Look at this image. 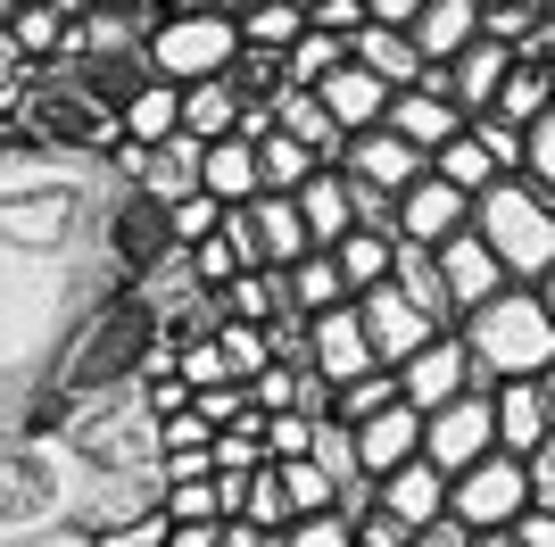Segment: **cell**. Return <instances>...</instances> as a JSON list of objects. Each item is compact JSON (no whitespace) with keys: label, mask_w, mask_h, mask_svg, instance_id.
<instances>
[{"label":"cell","mask_w":555,"mask_h":547,"mask_svg":"<svg viewBox=\"0 0 555 547\" xmlns=\"http://www.w3.org/2000/svg\"><path fill=\"white\" fill-rule=\"evenodd\" d=\"M390 282L406 298H415L431 323H456V298H448V282H440V257L431 250H415V241H398V266H390Z\"/></svg>","instance_id":"cell-32"},{"label":"cell","mask_w":555,"mask_h":547,"mask_svg":"<svg viewBox=\"0 0 555 547\" xmlns=\"http://www.w3.org/2000/svg\"><path fill=\"white\" fill-rule=\"evenodd\" d=\"M241 91H232V75H208V84H183V133H199V141H224V133H241Z\"/></svg>","instance_id":"cell-28"},{"label":"cell","mask_w":555,"mask_h":547,"mask_svg":"<svg viewBox=\"0 0 555 547\" xmlns=\"http://www.w3.org/2000/svg\"><path fill=\"white\" fill-rule=\"evenodd\" d=\"M431 257H440V282H448V298H456V323L473 316V307H489V298L514 282L481 232H456V241H448V250H431Z\"/></svg>","instance_id":"cell-12"},{"label":"cell","mask_w":555,"mask_h":547,"mask_svg":"<svg viewBox=\"0 0 555 547\" xmlns=\"http://www.w3.org/2000/svg\"><path fill=\"white\" fill-rule=\"evenodd\" d=\"M141 59H150V75H166V84H208V75H232V59H241V17H224V9L158 17L150 34H141Z\"/></svg>","instance_id":"cell-3"},{"label":"cell","mask_w":555,"mask_h":547,"mask_svg":"<svg viewBox=\"0 0 555 547\" xmlns=\"http://www.w3.org/2000/svg\"><path fill=\"white\" fill-rule=\"evenodd\" d=\"M282 67H291V84H324L332 67H348V42H340V34H315V25H307L299 42L282 50Z\"/></svg>","instance_id":"cell-42"},{"label":"cell","mask_w":555,"mask_h":547,"mask_svg":"<svg viewBox=\"0 0 555 547\" xmlns=\"http://www.w3.org/2000/svg\"><path fill=\"white\" fill-rule=\"evenodd\" d=\"M266 109H274V133H291V141H307V150H315V166H340V158H348V133L332 125V109L315 100V84H282Z\"/></svg>","instance_id":"cell-16"},{"label":"cell","mask_w":555,"mask_h":547,"mask_svg":"<svg viewBox=\"0 0 555 547\" xmlns=\"http://www.w3.org/2000/svg\"><path fill=\"white\" fill-rule=\"evenodd\" d=\"M332 257H340L348 291L365 298L373 282H390V266H398V232H373V225H357V232H348V241H340V250H332Z\"/></svg>","instance_id":"cell-33"},{"label":"cell","mask_w":555,"mask_h":547,"mask_svg":"<svg viewBox=\"0 0 555 547\" xmlns=\"http://www.w3.org/2000/svg\"><path fill=\"white\" fill-rule=\"evenodd\" d=\"M183 390H216V382H232V365H224V341L216 332H183Z\"/></svg>","instance_id":"cell-44"},{"label":"cell","mask_w":555,"mask_h":547,"mask_svg":"<svg viewBox=\"0 0 555 547\" xmlns=\"http://www.w3.org/2000/svg\"><path fill=\"white\" fill-rule=\"evenodd\" d=\"M456 332H464L473 373H481L489 390L498 382H539L555 365V316H547V298H539L531 282H506V291L489 298V307H473Z\"/></svg>","instance_id":"cell-1"},{"label":"cell","mask_w":555,"mask_h":547,"mask_svg":"<svg viewBox=\"0 0 555 547\" xmlns=\"http://www.w3.org/2000/svg\"><path fill=\"white\" fill-rule=\"evenodd\" d=\"M348 440H357V473L365 481H382V473H398V465H415L423 456V407H382V415H365V423H348Z\"/></svg>","instance_id":"cell-11"},{"label":"cell","mask_w":555,"mask_h":547,"mask_svg":"<svg viewBox=\"0 0 555 547\" xmlns=\"http://www.w3.org/2000/svg\"><path fill=\"white\" fill-rule=\"evenodd\" d=\"M547 9H555V0H547Z\"/></svg>","instance_id":"cell-64"},{"label":"cell","mask_w":555,"mask_h":547,"mask_svg":"<svg viewBox=\"0 0 555 547\" xmlns=\"http://www.w3.org/2000/svg\"><path fill=\"white\" fill-rule=\"evenodd\" d=\"M315 432H324V415H299V407L266 415V465H291V456H315Z\"/></svg>","instance_id":"cell-43"},{"label":"cell","mask_w":555,"mask_h":547,"mask_svg":"<svg viewBox=\"0 0 555 547\" xmlns=\"http://www.w3.org/2000/svg\"><path fill=\"white\" fill-rule=\"evenodd\" d=\"M216 473V456L208 448H191V456H158V481H208Z\"/></svg>","instance_id":"cell-53"},{"label":"cell","mask_w":555,"mask_h":547,"mask_svg":"<svg viewBox=\"0 0 555 547\" xmlns=\"http://www.w3.org/2000/svg\"><path fill=\"white\" fill-rule=\"evenodd\" d=\"M199 191H208V200H224V207L257 200V191H266V182H257V141H241V133L208 141V150H199Z\"/></svg>","instance_id":"cell-25"},{"label":"cell","mask_w":555,"mask_h":547,"mask_svg":"<svg viewBox=\"0 0 555 547\" xmlns=\"http://www.w3.org/2000/svg\"><path fill=\"white\" fill-rule=\"evenodd\" d=\"M232 523H249V531H291V489H282L274 465H257L249 473V498H241V514Z\"/></svg>","instance_id":"cell-38"},{"label":"cell","mask_w":555,"mask_h":547,"mask_svg":"<svg viewBox=\"0 0 555 547\" xmlns=\"http://www.w3.org/2000/svg\"><path fill=\"white\" fill-rule=\"evenodd\" d=\"M340 166H348L357 182H373V191H390V200L406 191V182L431 175V158H423L415 141H398L390 125H373V133H348V158H340Z\"/></svg>","instance_id":"cell-13"},{"label":"cell","mask_w":555,"mask_h":547,"mask_svg":"<svg viewBox=\"0 0 555 547\" xmlns=\"http://www.w3.org/2000/svg\"><path fill=\"white\" fill-rule=\"evenodd\" d=\"M282 489H291V514H324V506H340V481L315 465V456H291V465H274Z\"/></svg>","instance_id":"cell-40"},{"label":"cell","mask_w":555,"mask_h":547,"mask_svg":"<svg viewBox=\"0 0 555 547\" xmlns=\"http://www.w3.org/2000/svg\"><path fill=\"white\" fill-rule=\"evenodd\" d=\"M489 448H498V398H489V390H464V398L423 415V456H431L448 481H456L464 465H481Z\"/></svg>","instance_id":"cell-5"},{"label":"cell","mask_w":555,"mask_h":547,"mask_svg":"<svg viewBox=\"0 0 555 547\" xmlns=\"http://www.w3.org/2000/svg\"><path fill=\"white\" fill-rule=\"evenodd\" d=\"M357 316H365V332H373V357L390 365V373H398L406 357H415V348L431 341V332H448V323H431V316L415 307V298L398 291V282H373V291L357 298Z\"/></svg>","instance_id":"cell-9"},{"label":"cell","mask_w":555,"mask_h":547,"mask_svg":"<svg viewBox=\"0 0 555 547\" xmlns=\"http://www.w3.org/2000/svg\"><path fill=\"white\" fill-rule=\"evenodd\" d=\"M116 257H125V266L133 274H150V266H166V257H175V232H166V200H150V191H133V207H125V216H116Z\"/></svg>","instance_id":"cell-24"},{"label":"cell","mask_w":555,"mask_h":547,"mask_svg":"<svg viewBox=\"0 0 555 547\" xmlns=\"http://www.w3.org/2000/svg\"><path fill=\"white\" fill-rule=\"evenodd\" d=\"M357 547H415V531L398 523L390 506H373V514H357Z\"/></svg>","instance_id":"cell-51"},{"label":"cell","mask_w":555,"mask_h":547,"mask_svg":"<svg viewBox=\"0 0 555 547\" xmlns=\"http://www.w3.org/2000/svg\"><path fill=\"white\" fill-rule=\"evenodd\" d=\"M522 182H539V191H555V109L522 125Z\"/></svg>","instance_id":"cell-48"},{"label":"cell","mask_w":555,"mask_h":547,"mask_svg":"<svg viewBox=\"0 0 555 547\" xmlns=\"http://www.w3.org/2000/svg\"><path fill=\"white\" fill-rule=\"evenodd\" d=\"M158 506H166V523H224V489L208 481H158Z\"/></svg>","instance_id":"cell-39"},{"label":"cell","mask_w":555,"mask_h":547,"mask_svg":"<svg viewBox=\"0 0 555 547\" xmlns=\"http://www.w3.org/2000/svg\"><path fill=\"white\" fill-rule=\"evenodd\" d=\"M431 175L440 182H456V191H473V200H481L489 182L506 175V166H498V150H489L481 133H473V125H464L456 141H440V150H431Z\"/></svg>","instance_id":"cell-30"},{"label":"cell","mask_w":555,"mask_h":547,"mask_svg":"<svg viewBox=\"0 0 555 547\" xmlns=\"http://www.w3.org/2000/svg\"><path fill=\"white\" fill-rule=\"evenodd\" d=\"M282 298H291V316H324V307H340V298H357L348 291V274H340V257L332 250H307L299 266H282Z\"/></svg>","instance_id":"cell-26"},{"label":"cell","mask_w":555,"mask_h":547,"mask_svg":"<svg viewBox=\"0 0 555 547\" xmlns=\"http://www.w3.org/2000/svg\"><path fill=\"white\" fill-rule=\"evenodd\" d=\"M365 9H373V25H415L431 0H365Z\"/></svg>","instance_id":"cell-55"},{"label":"cell","mask_w":555,"mask_h":547,"mask_svg":"<svg viewBox=\"0 0 555 547\" xmlns=\"http://www.w3.org/2000/svg\"><path fill=\"white\" fill-rule=\"evenodd\" d=\"M531 291H539V298H547V316H555V274H539V282H531Z\"/></svg>","instance_id":"cell-59"},{"label":"cell","mask_w":555,"mask_h":547,"mask_svg":"<svg viewBox=\"0 0 555 547\" xmlns=\"http://www.w3.org/2000/svg\"><path fill=\"white\" fill-rule=\"evenodd\" d=\"M498 448L506 456H539L555 440V415H547V390L539 382H498Z\"/></svg>","instance_id":"cell-20"},{"label":"cell","mask_w":555,"mask_h":547,"mask_svg":"<svg viewBox=\"0 0 555 547\" xmlns=\"http://www.w3.org/2000/svg\"><path fill=\"white\" fill-rule=\"evenodd\" d=\"M456 232H473V191H456V182L423 175L398 191V241H415V250H448Z\"/></svg>","instance_id":"cell-8"},{"label":"cell","mask_w":555,"mask_h":547,"mask_svg":"<svg viewBox=\"0 0 555 547\" xmlns=\"http://www.w3.org/2000/svg\"><path fill=\"white\" fill-rule=\"evenodd\" d=\"M415 547H473V531H464L456 514H440V523H423V531H415Z\"/></svg>","instance_id":"cell-54"},{"label":"cell","mask_w":555,"mask_h":547,"mask_svg":"<svg viewBox=\"0 0 555 547\" xmlns=\"http://www.w3.org/2000/svg\"><path fill=\"white\" fill-rule=\"evenodd\" d=\"M315 100L332 109V125H340V133H373V125L390 116V84H382L373 67H357V59H348V67H332L324 84H315Z\"/></svg>","instance_id":"cell-18"},{"label":"cell","mask_w":555,"mask_h":547,"mask_svg":"<svg viewBox=\"0 0 555 547\" xmlns=\"http://www.w3.org/2000/svg\"><path fill=\"white\" fill-rule=\"evenodd\" d=\"M365 17H373L365 0H315V9H307V25H315V34H340V42H348Z\"/></svg>","instance_id":"cell-50"},{"label":"cell","mask_w":555,"mask_h":547,"mask_svg":"<svg viewBox=\"0 0 555 547\" xmlns=\"http://www.w3.org/2000/svg\"><path fill=\"white\" fill-rule=\"evenodd\" d=\"M382 125H390L398 141H415L423 158H431V150H440V141H456L464 125H473V116H464L456 100H448V91H431V84H406V91H390V116H382Z\"/></svg>","instance_id":"cell-14"},{"label":"cell","mask_w":555,"mask_h":547,"mask_svg":"<svg viewBox=\"0 0 555 547\" xmlns=\"http://www.w3.org/2000/svg\"><path fill=\"white\" fill-rule=\"evenodd\" d=\"M249 398H257V415H282V407H299V365L291 357H274L266 373L249 382Z\"/></svg>","instance_id":"cell-49"},{"label":"cell","mask_w":555,"mask_h":547,"mask_svg":"<svg viewBox=\"0 0 555 547\" xmlns=\"http://www.w3.org/2000/svg\"><path fill=\"white\" fill-rule=\"evenodd\" d=\"M291 9H315V0H291Z\"/></svg>","instance_id":"cell-62"},{"label":"cell","mask_w":555,"mask_h":547,"mask_svg":"<svg viewBox=\"0 0 555 547\" xmlns=\"http://www.w3.org/2000/svg\"><path fill=\"white\" fill-rule=\"evenodd\" d=\"M406 34H415L423 67H448L456 50H473V42H481V0H431V9H423V17L406 25Z\"/></svg>","instance_id":"cell-23"},{"label":"cell","mask_w":555,"mask_h":547,"mask_svg":"<svg viewBox=\"0 0 555 547\" xmlns=\"http://www.w3.org/2000/svg\"><path fill=\"white\" fill-rule=\"evenodd\" d=\"M506 67H514V50L481 34V42H473V50H456L448 67H423V84H431V91H448V100H456L464 116H489V109H498V84H506Z\"/></svg>","instance_id":"cell-10"},{"label":"cell","mask_w":555,"mask_h":547,"mask_svg":"<svg viewBox=\"0 0 555 547\" xmlns=\"http://www.w3.org/2000/svg\"><path fill=\"white\" fill-rule=\"evenodd\" d=\"M547 75H555V59H547Z\"/></svg>","instance_id":"cell-63"},{"label":"cell","mask_w":555,"mask_h":547,"mask_svg":"<svg viewBox=\"0 0 555 547\" xmlns=\"http://www.w3.org/2000/svg\"><path fill=\"white\" fill-rule=\"evenodd\" d=\"M83 17H141V0H83Z\"/></svg>","instance_id":"cell-57"},{"label":"cell","mask_w":555,"mask_h":547,"mask_svg":"<svg viewBox=\"0 0 555 547\" xmlns=\"http://www.w3.org/2000/svg\"><path fill=\"white\" fill-rule=\"evenodd\" d=\"M216 316H241V323H274V316H291V298H282V266L232 274L224 291H216Z\"/></svg>","instance_id":"cell-29"},{"label":"cell","mask_w":555,"mask_h":547,"mask_svg":"<svg viewBox=\"0 0 555 547\" xmlns=\"http://www.w3.org/2000/svg\"><path fill=\"white\" fill-rule=\"evenodd\" d=\"M307 175H315V150H307V141L257 133V182H266V191H299Z\"/></svg>","instance_id":"cell-36"},{"label":"cell","mask_w":555,"mask_h":547,"mask_svg":"<svg viewBox=\"0 0 555 547\" xmlns=\"http://www.w3.org/2000/svg\"><path fill=\"white\" fill-rule=\"evenodd\" d=\"M291 200H299L307 241H315V250H340L348 232H357V200H348V175H340V166H315V175H307Z\"/></svg>","instance_id":"cell-19"},{"label":"cell","mask_w":555,"mask_h":547,"mask_svg":"<svg viewBox=\"0 0 555 547\" xmlns=\"http://www.w3.org/2000/svg\"><path fill=\"white\" fill-rule=\"evenodd\" d=\"M348 59H357V67H373L390 91L423 84V50H415V34H406V25H373V17H365L357 34H348Z\"/></svg>","instance_id":"cell-22"},{"label":"cell","mask_w":555,"mask_h":547,"mask_svg":"<svg viewBox=\"0 0 555 547\" xmlns=\"http://www.w3.org/2000/svg\"><path fill=\"white\" fill-rule=\"evenodd\" d=\"M506 531H514V547H555V506L539 498L531 514H522V523H506Z\"/></svg>","instance_id":"cell-52"},{"label":"cell","mask_w":555,"mask_h":547,"mask_svg":"<svg viewBox=\"0 0 555 547\" xmlns=\"http://www.w3.org/2000/svg\"><path fill=\"white\" fill-rule=\"evenodd\" d=\"M373 332L365 316H357V298H340V307H324V316H307V373H324L332 390L357 382V373H373Z\"/></svg>","instance_id":"cell-7"},{"label":"cell","mask_w":555,"mask_h":547,"mask_svg":"<svg viewBox=\"0 0 555 547\" xmlns=\"http://www.w3.org/2000/svg\"><path fill=\"white\" fill-rule=\"evenodd\" d=\"M183 133V84H166V75H150V84L116 109V141H141V150H158V141Z\"/></svg>","instance_id":"cell-21"},{"label":"cell","mask_w":555,"mask_h":547,"mask_svg":"<svg viewBox=\"0 0 555 547\" xmlns=\"http://www.w3.org/2000/svg\"><path fill=\"white\" fill-rule=\"evenodd\" d=\"M473 547H514V531H473Z\"/></svg>","instance_id":"cell-58"},{"label":"cell","mask_w":555,"mask_h":547,"mask_svg":"<svg viewBox=\"0 0 555 547\" xmlns=\"http://www.w3.org/2000/svg\"><path fill=\"white\" fill-rule=\"evenodd\" d=\"M539 390H547V415H555V365H547V373H539Z\"/></svg>","instance_id":"cell-61"},{"label":"cell","mask_w":555,"mask_h":547,"mask_svg":"<svg viewBox=\"0 0 555 547\" xmlns=\"http://www.w3.org/2000/svg\"><path fill=\"white\" fill-rule=\"evenodd\" d=\"M373 506H390L406 531H423V523H440V514H448V473L431 465V456H415V465H398V473L373 481Z\"/></svg>","instance_id":"cell-17"},{"label":"cell","mask_w":555,"mask_h":547,"mask_svg":"<svg viewBox=\"0 0 555 547\" xmlns=\"http://www.w3.org/2000/svg\"><path fill=\"white\" fill-rule=\"evenodd\" d=\"M216 225H224V200H208V191L166 200V232H175V250H199V241H216Z\"/></svg>","instance_id":"cell-41"},{"label":"cell","mask_w":555,"mask_h":547,"mask_svg":"<svg viewBox=\"0 0 555 547\" xmlns=\"http://www.w3.org/2000/svg\"><path fill=\"white\" fill-rule=\"evenodd\" d=\"M241 207H249V250H257V266H299V257L315 250L291 191H257V200H241Z\"/></svg>","instance_id":"cell-15"},{"label":"cell","mask_w":555,"mask_h":547,"mask_svg":"<svg viewBox=\"0 0 555 547\" xmlns=\"http://www.w3.org/2000/svg\"><path fill=\"white\" fill-rule=\"evenodd\" d=\"M208 332H216V341H224V365H232V382H257V373H266V365H274V332H266V323L216 316Z\"/></svg>","instance_id":"cell-34"},{"label":"cell","mask_w":555,"mask_h":547,"mask_svg":"<svg viewBox=\"0 0 555 547\" xmlns=\"http://www.w3.org/2000/svg\"><path fill=\"white\" fill-rule=\"evenodd\" d=\"M199 150H208V141L199 133H175V141H158V150H150V158H141V191H150V200H183V191H199Z\"/></svg>","instance_id":"cell-27"},{"label":"cell","mask_w":555,"mask_h":547,"mask_svg":"<svg viewBox=\"0 0 555 547\" xmlns=\"http://www.w3.org/2000/svg\"><path fill=\"white\" fill-rule=\"evenodd\" d=\"M547 109H555V75H547V59H514L489 116H506L514 133H522V125H531V116H547Z\"/></svg>","instance_id":"cell-31"},{"label":"cell","mask_w":555,"mask_h":547,"mask_svg":"<svg viewBox=\"0 0 555 547\" xmlns=\"http://www.w3.org/2000/svg\"><path fill=\"white\" fill-rule=\"evenodd\" d=\"M464 390H489L481 373H473V348H464V332L448 323V332H431V341L415 348V357L398 365V398L406 407H448V398H464Z\"/></svg>","instance_id":"cell-6"},{"label":"cell","mask_w":555,"mask_h":547,"mask_svg":"<svg viewBox=\"0 0 555 547\" xmlns=\"http://www.w3.org/2000/svg\"><path fill=\"white\" fill-rule=\"evenodd\" d=\"M382 407H398V373L390 365H373V373H357V382L332 390V423H365V415H382Z\"/></svg>","instance_id":"cell-37"},{"label":"cell","mask_w":555,"mask_h":547,"mask_svg":"<svg viewBox=\"0 0 555 547\" xmlns=\"http://www.w3.org/2000/svg\"><path fill=\"white\" fill-rule=\"evenodd\" d=\"M307 34V9H291V0H257V9H241V50H291Z\"/></svg>","instance_id":"cell-35"},{"label":"cell","mask_w":555,"mask_h":547,"mask_svg":"<svg viewBox=\"0 0 555 547\" xmlns=\"http://www.w3.org/2000/svg\"><path fill=\"white\" fill-rule=\"evenodd\" d=\"M232 274H249V266H241V250H232L224 232L191 250V291H208V298H216V291H224V282H232Z\"/></svg>","instance_id":"cell-47"},{"label":"cell","mask_w":555,"mask_h":547,"mask_svg":"<svg viewBox=\"0 0 555 547\" xmlns=\"http://www.w3.org/2000/svg\"><path fill=\"white\" fill-rule=\"evenodd\" d=\"M208 9H224V17H241V9H257V0H208Z\"/></svg>","instance_id":"cell-60"},{"label":"cell","mask_w":555,"mask_h":547,"mask_svg":"<svg viewBox=\"0 0 555 547\" xmlns=\"http://www.w3.org/2000/svg\"><path fill=\"white\" fill-rule=\"evenodd\" d=\"M282 547H357V523H348L340 506H324V514H291V531H274Z\"/></svg>","instance_id":"cell-45"},{"label":"cell","mask_w":555,"mask_h":547,"mask_svg":"<svg viewBox=\"0 0 555 547\" xmlns=\"http://www.w3.org/2000/svg\"><path fill=\"white\" fill-rule=\"evenodd\" d=\"M473 232L498 250V266H506L514 282L555 274V191H539V182L498 175L481 200H473Z\"/></svg>","instance_id":"cell-2"},{"label":"cell","mask_w":555,"mask_h":547,"mask_svg":"<svg viewBox=\"0 0 555 547\" xmlns=\"http://www.w3.org/2000/svg\"><path fill=\"white\" fill-rule=\"evenodd\" d=\"M282 84H291L282 50H241V59H232V91H241V100H274Z\"/></svg>","instance_id":"cell-46"},{"label":"cell","mask_w":555,"mask_h":547,"mask_svg":"<svg viewBox=\"0 0 555 547\" xmlns=\"http://www.w3.org/2000/svg\"><path fill=\"white\" fill-rule=\"evenodd\" d=\"M539 506V473H531V456H506V448H489L481 465H464L456 481H448V514H456L464 531H506L522 523Z\"/></svg>","instance_id":"cell-4"},{"label":"cell","mask_w":555,"mask_h":547,"mask_svg":"<svg viewBox=\"0 0 555 547\" xmlns=\"http://www.w3.org/2000/svg\"><path fill=\"white\" fill-rule=\"evenodd\" d=\"M224 523H166V547H216Z\"/></svg>","instance_id":"cell-56"}]
</instances>
